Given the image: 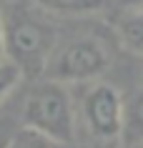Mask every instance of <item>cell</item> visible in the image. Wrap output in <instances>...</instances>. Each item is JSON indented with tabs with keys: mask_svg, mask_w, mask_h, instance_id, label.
I'll use <instances>...</instances> for the list:
<instances>
[{
	"mask_svg": "<svg viewBox=\"0 0 143 148\" xmlns=\"http://www.w3.org/2000/svg\"><path fill=\"white\" fill-rule=\"evenodd\" d=\"M3 35L5 53L13 65L25 75H43L50 60V53L58 45V28L50 20V13L23 0H10L3 8Z\"/></svg>",
	"mask_w": 143,
	"mask_h": 148,
	"instance_id": "obj_1",
	"label": "cell"
},
{
	"mask_svg": "<svg viewBox=\"0 0 143 148\" xmlns=\"http://www.w3.org/2000/svg\"><path fill=\"white\" fill-rule=\"evenodd\" d=\"M23 125L63 143L78 138V103L70 88L58 80H40L23 101Z\"/></svg>",
	"mask_w": 143,
	"mask_h": 148,
	"instance_id": "obj_2",
	"label": "cell"
},
{
	"mask_svg": "<svg viewBox=\"0 0 143 148\" xmlns=\"http://www.w3.org/2000/svg\"><path fill=\"white\" fill-rule=\"evenodd\" d=\"M113 63V48L105 35L75 33L70 38H58L55 50L45 65V78L73 86L98 80Z\"/></svg>",
	"mask_w": 143,
	"mask_h": 148,
	"instance_id": "obj_3",
	"label": "cell"
},
{
	"mask_svg": "<svg viewBox=\"0 0 143 148\" xmlns=\"http://www.w3.org/2000/svg\"><path fill=\"white\" fill-rule=\"evenodd\" d=\"M78 103V121H83L86 131L93 138L111 143L120 140L123 133V95L118 88L105 80L83 83V90L75 98Z\"/></svg>",
	"mask_w": 143,
	"mask_h": 148,
	"instance_id": "obj_4",
	"label": "cell"
},
{
	"mask_svg": "<svg viewBox=\"0 0 143 148\" xmlns=\"http://www.w3.org/2000/svg\"><path fill=\"white\" fill-rule=\"evenodd\" d=\"M123 146H138L143 143V88H135L133 93L123 98Z\"/></svg>",
	"mask_w": 143,
	"mask_h": 148,
	"instance_id": "obj_5",
	"label": "cell"
},
{
	"mask_svg": "<svg viewBox=\"0 0 143 148\" xmlns=\"http://www.w3.org/2000/svg\"><path fill=\"white\" fill-rule=\"evenodd\" d=\"M116 35H118L120 48H126L128 53L143 58V10L123 13Z\"/></svg>",
	"mask_w": 143,
	"mask_h": 148,
	"instance_id": "obj_6",
	"label": "cell"
},
{
	"mask_svg": "<svg viewBox=\"0 0 143 148\" xmlns=\"http://www.w3.org/2000/svg\"><path fill=\"white\" fill-rule=\"evenodd\" d=\"M35 5L45 13H58V15H90L105 5V0H33Z\"/></svg>",
	"mask_w": 143,
	"mask_h": 148,
	"instance_id": "obj_7",
	"label": "cell"
},
{
	"mask_svg": "<svg viewBox=\"0 0 143 148\" xmlns=\"http://www.w3.org/2000/svg\"><path fill=\"white\" fill-rule=\"evenodd\" d=\"M3 148H75V143H63V140H55L45 136V133H38L33 128H20L10 136V140Z\"/></svg>",
	"mask_w": 143,
	"mask_h": 148,
	"instance_id": "obj_8",
	"label": "cell"
},
{
	"mask_svg": "<svg viewBox=\"0 0 143 148\" xmlns=\"http://www.w3.org/2000/svg\"><path fill=\"white\" fill-rule=\"evenodd\" d=\"M20 80H23V73L18 70V65H13L10 60L0 63V106L13 95V90L20 86Z\"/></svg>",
	"mask_w": 143,
	"mask_h": 148,
	"instance_id": "obj_9",
	"label": "cell"
},
{
	"mask_svg": "<svg viewBox=\"0 0 143 148\" xmlns=\"http://www.w3.org/2000/svg\"><path fill=\"white\" fill-rule=\"evenodd\" d=\"M118 5L123 13H133V10H143V0H118Z\"/></svg>",
	"mask_w": 143,
	"mask_h": 148,
	"instance_id": "obj_10",
	"label": "cell"
},
{
	"mask_svg": "<svg viewBox=\"0 0 143 148\" xmlns=\"http://www.w3.org/2000/svg\"><path fill=\"white\" fill-rule=\"evenodd\" d=\"M8 60V53H5V35H3V13H0V63Z\"/></svg>",
	"mask_w": 143,
	"mask_h": 148,
	"instance_id": "obj_11",
	"label": "cell"
},
{
	"mask_svg": "<svg viewBox=\"0 0 143 148\" xmlns=\"http://www.w3.org/2000/svg\"><path fill=\"white\" fill-rule=\"evenodd\" d=\"M131 148H143V143H138V146H131Z\"/></svg>",
	"mask_w": 143,
	"mask_h": 148,
	"instance_id": "obj_12",
	"label": "cell"
}]
</instances>
